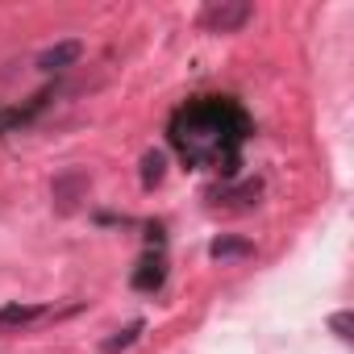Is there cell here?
Segmentation results:
<instances>
[{
	"label": "cell",
	"instance_id": "obj_1",
	"mask_svg": "<svg viewBox=\"0 0 354 354\" xmlns=\"http://www.w3.org/2000/svg\"><path fill=\"white\" fill-rule=\"evenodd\" d=\"M250 21V5H213L209 13H205V26L209 30H221V34H230V30H238V26H246Z\"/></svg>",
	"mask_w": 354,
	"mask_h": 354
},
{
	"label": "cell",
	"instance_id": "obj_6",
	"mask_svg": "<svg viewBox=\"0 0 354 354\" xmlns=\"http://www.w3.org/2000/svg\"><path fill=\"white\" fill-rule=\"evenodd\" d=\"M333 329H337V337H350V313H337L333 317Z\"/></svg>",
	"mask_w": 354,
	"mask_h": 354
},
{
	"label": "cell",
	"instance_id": "obj_3",
	"mask_svg": "<svg viewBox=\"0 0 354 354\" xmlns=\"http://www.w3.org/2000/svg\"><path fill=\"white\" fill-rule=\"evenodd\" d=\"M46 317V304H9V308H0V329H13V325H30Z\"/></svg>",
	"mask_w": 354,
	"mask_h": 354
},
{
	"label": "cell",
	"instance_id": "obj_4",
	"mask_svg": "<svg viewBox=\"0 0 354 354\" xmlns=\"http://www.w3.org/2000/svg\"><path fill=\"white\" fill-rule=\"evenodd\" d=\"M225 254H250V242H217L213 259H225Z\"/></svg>",
	"mask_w": 354,
	"mask_h": 354
},
{
	"label": "cell",
	"instance_id": "obj_5",
	"mask_svg": "<svg viewBox=\"0 0 354 354\" xmlns=\"http://www.w3.org/2000/svg\"><path fill=\"white\" fill-rule=\"evenodd\" d=\"M138 333H142V325H129V329H125V333H121V337H113V342H104V350H109V354H113V350H121V346H129V342H133V337H138Z\"/></svg>",
	"mask_w": 354,
	"mask_h": 354
},
{
	"label": "cell",
	"instance_id": "obj_2",
	"mask_svg": "<svg viewBox=\"0 0 354 354\" xmlns=\"http://www.w3.org/2000/svg\"><path fill=\"white\" fill-rule=\"evenodd\" d=\"M80 50H84V46H80L75 38H67V42H59V46H50V50H46L42 59H38V67H42V71H55V67H67V63H75V59H80Z\"/></svg>",
	"mask_w": 354,
	"mask_h": 354
}]
</instances>
